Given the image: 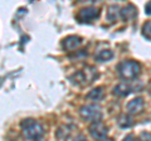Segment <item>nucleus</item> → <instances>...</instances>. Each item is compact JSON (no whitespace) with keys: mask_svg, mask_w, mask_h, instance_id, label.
I'll use <instances>...</instances> for the list:
<instances>
[{"mask_svg":"<svg viewBox=\"0 0 151 141\" xmlns=\"http://www.w3.org/2000/svg\"><path fill=\"white\" fill-rule=\"evenodd\" d=\"M131 91H132V86H130V84L126 82H122V83H119L113 88V95L119 96V97H125L129 95Z\"/></svg>","mask_w":151,"mask_h":141,"instance_id":"obj_9","label":"nucleus"},{"mask_svg":"<svg viewBox=\"0 0 151 141\" xmlns=\"http://www.w3.org/2000/svg\"><path fill=\"white\" fill-rule=\"evenodd\" d=\"M117 70L124 79H135L140 74V64L135 60H124L117 65Z\"/></svg>","mask_w":151,"mask_h":141,"instance_id":"obj_2","label":"nucleus"},{"mask_svg":"<svg viewBox=\"0 0 151 141\" xmlns=\"http://www.w3.org/2000/svg\"><path fill=\"white\" fill-rule=\"evenodd\" d=\"M20 126L23 129V135H24V137L28 140H34V141L39 140V137L44 132L43 126L40 124H38V122H35V120H33V119L23 120Z\"/></svg>","mask_w":151,"mask_h":141,"instance_id":"obj_1","label":"nucleus"},{"mask_svg":"<svg viewBox=\"0 0 151 141\" xmlns=\"http://www.w3.org/2000/svg\"><path fill=\"white\" fill-rule=\"evenodd\" d=\"M35 141H44V140H35Z\"/></svg>","mask_w":151,"mask_h":141,"instance_id":"obj_22","label":"nucleus"},{"mask_svg":"<svg viewBox=\"0 0 151 141\" xmlns=\"http://www.w3.org/2000/svg\"><path fill=\"white\" fill-rule=\"evenodd\" d=\"M112 57H113V53L110 49H103L101 52H98L94 58H96L97 62H107V60H110Z\"/></svg>","mask_w":151,"mask_h":141,"instance_id":"obj_12","label":"nucleus"},{"mask_svg":"<svg viewBox=\"0 0 151 141\" xmlns=\"http://www.w3.org/2000/svg\"><path fill=\"white\" fill-rule=\"evenodd\" d=\"M74 141H87V140H86V137H84L83 135H79V136H77V137L74 139Z\"/></svg>","mask_w":151,"mask_h":141,"instance_id":"obj_20","label":"nucleus"},{"mask_svg":"<svg viewBox=\"0 0 151 141\" xmlns=\"http://www.w3.org/2000/svg\"><path fill=\"white\" fill-rule=\"evenodd\" d=\"M103 141H113L112 139H106V140H103Z\"/></svg>","mask_w":151,"mask_h":141,"instance_id":"obj_21","label":"nucleus"},{"mask_svg":"<svg viewBox=\"0 0 151 141\" xmlns=\"http://www.w3.org/2000/svg\"><path fill=\"white\" fill-rule=\"evenodd\" d=\"M79 115L84 121H92L97 122L102 119V112L101 109L96 105H86L82 106L79 110Z\"/></svg>","mask_w":151,"mask_h":141,"instance_id":"obj_3","label":"nucleus"},{"mask_svg":"<svg viewBox=\"0 0 151 141\" xmlns=\"http://www.w3.org/2000/svg\"><path fill=\"white\" fill-rule=\"evenodd\" d=\"M140 141H151V135L149 132H141Z\"/></svg>","mask_w":151,"mask_h":141,"instance_id":"obj_17","label":"nucleus"},{"mask_svg":"<svg viewBox=\"0 0 151 141\" xmlns=\"http://www.w3.org/2000/svg\"><path fill=\"white\" fill-rule=\"evenodd\" d=\"M134 125V121H132L130 115H122L119 119V126L122 129H129Z\"/></svg>","mask_w":151,"mask_h":141,"instance_id":"obj_14","label":"nucleus"},{"mask_svg":"<svg viewBox=\"0 0 151 141\" xmlns=\"http://www.w3.org/2000/svg\"><path fill=\"white\" fill-rule=\"evenodd\" d=\"M144 106H145L144 98L136 97V98L131 100L129 103H127V111H129V114H131V115L140 114V112L144 110Z\"/></svg>","mask_w":151,"mask_h":141,"instance_id":"obj_8","label":"nucleus"},{"mask_svg":"<svg viewBox=\"0 0 151 141\" xmlns=\"http://www.w3.org/2000/svg\"><path fill=\"white\" fill-rule=\"evenodd\" d=\"M81 43H82V38L78 37V35H69V37H67V38H64L63 42H62L63 48L65 50H68V52L78 48V47L81 45Z\"/></svg>","mask_w":151,"mask_h":141,"instance_id":"obj_6","label":"nucleus"},{"mask_svg":"<svg viewBox=\"0 0 151 141\" xmlns=\"http://www.w3.org/2000/svg\"><path fill=\"white\" fill-rule=\"evenodd\" d=\"M69 135H70V130H69L68 126H65V125L59 126L58 130L55 131V136L59 141H65L69 137Z\"/></svg>","mask_w":151,"mask_h":141,"instance_id":"obj_11","label":"nucleus"},{"mask_svg":"<svg viewBox=\"0 0 151 141\" xmlns=\"http://www.w3.org/2000/svg\"><path fill=\"white\" fill-rule=\"evenodd\" d=\"M83 74H84V78H86V82L87 84L88 83H92L94 79L98 77V73L94 67H91V65H88V67L84 68V70H82Z\"/></svg>","mask_w":151,"mask_h":141,"instance_id":"obj_10","label":"nucleus"},{"mask_svg":"<svg viewBox=\"0 0 151 141\" xmlns=\"http://www.w3.org/2000/svg\"><path fill=\"white\" fill-rule=\"evenodd\" d=\"M100 17V9L93 8V6H87L83 8L78 12L77 14V20L81 23H89Z\"/></svg>","mask_w":151,"mask_h":141,"instance_id":"obj_4","label":"nucleus"},{"mask_svg":"<svg viewBox=\"0 0 151 141\" xmlns=\"http://www.w3.org/2000/svg\"><path fill=\"white\" fill-rule=\"evenodd\" d=\"M102 96H103V87H96V88H93L91 92H88V95L86 97H87V100L98 101L102 98Z\"/></svg>","mask_w":151,"mask_h":141,"instance_id":"obj_13","label":"nucleus"},{"mask_svg":"<svg viewBox=\"0 0 151 141\" xmlns=\"http://www.w3.org/2000/svg\"><path fill=\"white\" fill-rule=\"evenodd\" d=\"M150 93H151V88H150Z\"/></svg>","mask_w":151,"mask_h":141,"instance_id":"obj_23","label":"nucleus"},{"mask_svg":"<svg viewBox=\"0 0 151 141\" xmlns=\"http://www.w3.org/2000/svg\"><path fill=\"white\" fill-rule=\"evenodd\" d=\"M122 141H135V136L134 135H127Z\"/></svg>","mask_w":151,"mask_h":141,"instance_id":"obj_19","label":"nucleus"},{"mask_svg":"<svg viewBox=\"0 0 151 141\" xmlns=\"http://www.w3.org/2000/svg\"><path fill=\"white\" fill-rule=\"evenodd\" d=\"M120 17L124 22H130L137 17V9L132 5V4H127L126 6H124L121 9Z\"/></svg>","mask_w":151,"mask_h":141,"instance_id":"obj_7","label":"nucleus"},{"mask_svg":"<svg viewBox=\"0 0 151 141\" xmlns=\"http://www.w3.org/2000/svg\"><path fill=\"white\" fill-rule=\"evenodd\" d=\"M145 13L147 14V15H151V1H149L145 5Z\"/></svg>","mask_w":151,"mask_h":141,"instance_id":"obj_18","label":"nucleus"},{"mask_svg":"<svg viewBox=\"0 0 151 141\" xmlns=\"http://www.w3.org/2000/svg\"><path fill=\"white\" fill-rule=\"evenodd\" d=\"M142 33H144L145 37H147V38L151 39V20L146 22L142 25Z\"/></svg>","mask_w":151,"mask_h":141,"instance_id":"obj_16","label":"nucleus"},{"mask_svg":"<svg viewBox=\"0 0 151 141\" xmlns=\"http://www.w3.org/2000/svg\"><path fill=\"white\" fill-rule=\"evenodd\" d=\"M107 126L101 121L92 122V125L89 126V132H91L92 137L96 140H106L107 136Z\"/></svg>","mask_w":151,"mask_h":141,"instance_id":"obj_5","label":"nucleus"},{"mask_svg":"<svg viewBox=\"0 0 151 141\" xmlns=\"http://www.w3.org/2000/svg\"><path fill=\"white\" fill-rule=\"evenodd\" d=\"M119 10H120L119 6H116V5H112V6L108 8L107 18H108V20H110L111 23H113V22L117 20V18H119V14H120Z\"/></svg>","mask_w":151,"mask_h":141,"instance_id":"obj_15","label":"nucleus"}]
</instances>
